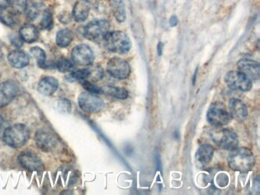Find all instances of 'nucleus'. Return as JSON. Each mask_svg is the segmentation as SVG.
<instances>
[{
	"label": "nucleus",
	"instance_id": "nucleus-1",
	"mask_svg": "<svg viewBox=\"0 0 260 195\" xmlns=\"http://www.w3.org/2000/svg\"><path fill=\"white\" fill-rule=\"evenodd\" d=\"M228 163L234 171L248 173L255 166V156L248 148L236 147L230 153Z\"/></svg>",
	"mask_w": 260,
	"mask_h": 195
},
{
	"label": "nucleus",
	"instance_id": "nucleus-2",
	"mask_svg": "<svg viewBox=\"0 0 260 195\" xmlns=\"http://www.w3.org/2000/svg\"><path fill=\"white\" fill-rule=\"evenodd\" d=\"M31 131L26 125L16 123L4 130L3 141L12 148H21L28 143Z\"/></svg>",
	"mask_w": 260,
	"mask_h": 195
},
{
	"label": "nucleus",
	"instance_id": "nucleus-3",
	"mask_svg": "<svg viewBox=\"0 0 260 195\" xmlns=\"http://www.w3.org/2000/svg\"><path fill=\"white\" fill-rule=\"evenodd\" d=\"M103 42L105 49L112 53L124 54L131 48V40L124 31H109L104 38Z\"/></svg>",
	"mask_w": 260,
	"mask_h": 195
},
{
	"label": "nucleus",
	"instance_id": "nucleus-4",
	"mask_svg": "<svg viewBox=\"0 0 260 195\" xmlns=\"http://www.w3.org/2000/svg\"><path fill=\"white\" fill-rule=\"evenodd\" d=\"M210 137L217 146L226 150L235 149L239 144L236 133L229 129L216 127L211 130Z\"/></svg>",
	"mask_w": 260,
	"mask_h": 195
},
{
	"label": "nucleus",
	"instance_id": "nucleus-5",
	"mask_svg": "<svg viewBox=\"0 0 260 195\" xmlns=\"http://www.w3.org/2000/svg\"><path fill=\"white\" fill-rule=\"evenodd\" d=\"M207 120L212 126L224 127L231 123L232 118L224 104L220 101L212 103L207 113Z\"/></svg>",
	"mask_w": 260,
	"mask_h": 195
},
{
	"label": "nucleus",
	"instance_id": "nucleus-6",
	"mask_svg": "<svg viewBox=\"0 0 260 195\" xmlns=\"http://www.w3.org/2000/svg\"><path fill=\"white\" fill-rule=\"evenodd\" d=\"M226 84L234 91L248 92L252 89L253 82L250 78L239 71H232L226 74Z\"/></svg>",
	"mask_w": 260,
	"mask_h": 195
},
{
	"label": "nucleus",
	"instance_id": "nucleus-7",
	"mask_svg": "<svg viewBox=\"0 0 260 195\" xmlns=\"http://www.w3.org/2000/svg\"><path fill=\"white\" fill-rule=\"evenodd\" d=\"M110 25L108 21L95 20L89 23L83 30V35L91 41H103L105 35L109 32Z\"/></svg>",
	"mask_w": 260,
	"mask_h": 195
},
{
	"label": "nucleus",
	"instance_id": "nucleus-8",
	"mask_svg": "<svg viewBox=\"0 0 260 195\" xmlns=\"http://www.w3.org/2000/svg\"><path fill=\"white\" fill-rule=\"evenodd\" d=\"M78 104L79 108L87 113H98L105 107V102L102 98L88 92L79 95Z\"/></svg>",
	"mask_w": 260,
	"mask_h": 195
},
{
	"label": "nucleus",
	"instance_id": "nucleus-9",
	"mask_svg": "<svg viewBox=\"0 0 260 195\" xmlns=\"http://www.w3.org/2000/svg\"><path fill=\"white\" fill-rule=\"evenodd\" d=\"M35 141L37 146L45 152L54 151L58 145L57 136L50 130L42 128L37 130L35 135Z\"/></svg>",
	"mask_w": 260,
	"mask_h": 195
},
{
	"label": "nucleus",
	"instance_id": "nucleus-10",
	"mask_svg": "<svg viewBox=\"0 0 260 195\" xmlns=\"http://www.w3.org/2000/svg\"><path fill=\"white\" fill-rule=\"evenodd\" d=\"M106 71L113 78L118 79H125L131 73L129 64L124 59L113 57L108 62Z\"/></svg>",
	"mask_w": 260,
	"mask_h": 195
},
{
	"label": "nucleus",
	"instance_id": "nucleus-11",
	"mask_svg": "<svg viewBox=\"0 0 260 195\" xmlns=\"http://www.w3.org/2000/svg\"><path fill=\"white\" fill-rule=\"evenodd\" d=\"M72 60L75 64L81 67H87L93 64L95 56L91 48L88 45H79L72 48L71 52Z\"/></svg>",
	"mask_w": 260,
	"mask_h": 195
},
{
	"label": "nucleus",
	"instance_id": "nucleus-12",
	"mask_svg": "<svg viewBox=\"0 0 260 195\" xmlns=\"http://www.w3.org/2000/svg\"><path fill=\"white\" fill-rule=\"evenodd\" d=\"M20 92L19 85L15 81L9 80L0 84V108L10 104Z\"/></svg>",
	"mask_w": 260,
	"mask_h": 195
},
{
	"label": "nucleus",
	"instance_id": "nucleus-13",
	"mask_svg": "<svg viewBox=\"0 0 260 195\" xmlns=\"http://www.w3.org/2000/svg\"><path fill=\"white\" fill-rule=\"evenodd\" d=\"M19 163L23 168L30 171H42L44 170V163L38 155L31 151H24L18 157Z\"/></svg>",
	"mask_w": 260,
	"mask_h": 195
},
{
	"label": "nucleus",
	"instance_id": "nucleus-14",
	"mask_svg": "<svg viewBox=\"0 0 260 195\" xmlns=\"http://www.w3.org/2000/svg\"><path fill=\"white\" fill-rule=\"evenodd\" d=\"M239 72L246 75L251 80H259L260 76V67L258 62L250 59H242L237 63Z\"/></svg>",
	"mask_w": 260,
	"mask_h": 195
},
{
	"label": "nucleus",
	"instance_id": "nucleus-15",
	"mask_svg": "<svg viewBox=\"0 0 260 195\" xmlns=\"http://www.w3.org/2000/svg\"><path fill=\"white\" fill-rule=\"evenodd\" d=\"M228 111L231 118L238 122H243L248 116V110L246 104L238 98H231L228 104Z\"/></svg>",
	"mask_w": 260,
	"mask_h": 195
},
{
	"label": "nucleus",
	"instance_id": "nucleus-16",
	"mask_svg": "<svg viewBox=\"0 0 260 195\" xmlns=\"http://www.w3.org/2000/svg\"><path fill=\"white\" fill-rule=\"evenodd\" d=\"M214 148L210 144H203L198 148L195 153V164L198 168H205L212 162L214 156Z\"/></svg>",
	"mask_w": 260,
	"mask_h": 195
},
{
	"label": "nucleus",
	"instance_id": "nucleus-17",
	"mask_svg": "<svg viewBox=\"0 0 260 195\" xmlns=\"http://www.w3.org/2000/svg\"><path fill=\"white\" fill-rule=\"evenodd\" d=\"M8 61L11 67L15 69H23L29 64L30 58L23 50H12L7 56Z\"/></svg>",
	"mask_w": 260,
	"mask_h": 195
},
{
	"label": "nucleus",
	"instance_id": "nucleus-18",
	"mask_svg": "<svg viewBox=\"0 0 260 195\" xmlns=\"http://www.w3.org/2000/svg\"><path fill=\"white\" fill-rule=\"evenodd\" d=\"M58 80L54 76H45L38 82V89L41 94L50 96L58 89Z\"/></svg>",
	"mask_w": 260,
	"mask_h": 195
},
{
	"label": "nucleus",
	"instance_id": "nucleus-19",
	"mask_svg": "<svg viewBox=\"0 0 260 195\" xmlns=\"http://www.w3.org/2000/svg\"><path fill=\"white\" fill-rule=\"evenodd\" d=\"M89 14H90L89 2L85 0H79L76 2L72 10V16L76 22L83 23L88 18Z\"/></svg>",
	"mask_w": 260,
	"mask_h": 195
},
{
	"label": "nucleus",
	"instance_id": "nucleus-20",
	"mask_svg": "<svg viewBox=\"0 0 260 195\" xmlns=\"http://www.w3.org/2000/svg\"><path fill=\"white\" fill-rule=\"evenodd\" d=\"M19 37L25 43H34L38 41L39 32L38 28L33 24H25L19 30Z\"/></svg>",
	"mask_w": 260,
	"mask_h": 195
},
{
	"label": "nucleus",
	"instance_id": "nucleus-21",
	"mask_svg": "<svg viewBox=\"0 0 260 195\" xmlns=\"http://www.w3.org/2000/svg\"><path fill=\"white\" fill-rule=\"evenodd\" d=\"M0 22L5 25L13 27L19 23L18 14L13 12L12 9H2V12H0Z\"/></svg>",
	"mask_w": 260,
	"mask_h": 195
},
{
	"label": "nucleus",
	"instance_id": "nucleus-22",
	"mask_svg": "<svg viewBox=\"0 0 260 195\" xmlns=\"http://www.w3.org/2000/svg\"><path fill=\"white\" fill-rule=\"evenodd\" d=\"M73 40V34L69 29L60 30L56 35V43L60 48H67Z\"/></svg>",
	"mask_w": 260,
	"mask_h": 195
},
{
	"label": "nucleus",
	"instance_id": "nucleus-23",
	"mask_svg": "<svg viewBox=\"0 0 260 195\" xmlns=\"http://www.w3.org/2000/svg\"><path fill=\"white\" fill-rule=\"evenodd\" d=\"M102 89H103V93L112 97L116 98L118 99H126L129 96L128 90L124 88L106 86L102 88Z\"/></svg>",
	"mask_w": 260,
	"mask_h": 195
},
{
	"label": "nucleus",
	"instance_id": "nucleus-24",
	"mask_svg": "<svg viewBox=\"0 0 260 195\" xmlns=\"http://www.w3.org/2000/svg\"><path fill=\"white\" fill-rule=\"evenodd\" d=\"M113 14L118 23H123L126 19L124 0H112Z\"/></svg>",
	"mask_w": 260,
	"mask_h": 195
},
{
	"label": "nucleus",
	"instance_id": "nucleus-25",
	"mask_svg": "<svg viewBox=\"0 0 260 195\" xmlns=\"http://www.w3.org/2000/svg\"><path fill=\"white\" fill-rule=\"evenodd\" d=\"M30 53L33 58L36 60L37 64L41 68H44L45 67V62H46V53L45 50L39 47H33L30 50Z\"/></svg>",
	"mask_w": 260,
	"mask_h": 195
},
{
	"label": "nucleus",
	"instance_id": "nucleus-26",
	"mask_svg": "<svg viewBox=\"0 0 260 195\" xmlns=\"http://www.w3.org/2000/svg\"><path fill=\"white\" fill-rule=\"evenodd\" d=\"M74 63L70 60L68 58L59 59L56 63V67L57 70L63 73H67L71 72V71L74 70Z\"/></svg>",
	"mask_w": 260,
	"mask_h": 195
},
{
	"label": "nucleus",
	"instance_id": "nucleus-27",
	"mask_svg": "<svg viewBox=\"0 0 260 195\" xmlns=\"http://www.w3.org/2000/svg\"><path fill=\"white\" fill-rule=\"evenodd\" d=\"M53 23H54V20H53L51 12L48 9H46L44 12L43 16H42V20L40 23V26L42 29L49 30L53 26Z\"/></svg>",
	"mask_w": 260,
	"mask_h": 195
},
{
	"label": "nucleus",
	"instance_id": "nucleus-28",
	"mask_svg": "<svg viewBox=\"0 0 260 195\" xmlns=\"http://www.w3.org/2000/svg\"><path fill=\"white\" fill-rule=\"evenodd\" d=\"M90 75L89 68L80 69L77 71H72L69 77L73 81L87 80Z\"/></svg>",
	"mask_w": 260,
	"mask_h": 195
},
{
	"label": "nucleus",
	"instance_id": "nucleus-29",
	"mask_svg": "<svg viewBox=\"0 0 260 195\" xmlns=\"http://www.w3.org/2000/svg\"><path fill=\"white\" fill-rule=\"evenodd\" d=\"M10 6L12 10L19 15L25 12L28 3L27 0H10Z\"/></svg>",
	"mask_w": 260,
	"mask_h": 195
},
{
	"label": "nucleus",
	"instance_id": "nucleus-30",
	"mask_svg": "<svg viewBox=\"0 0 260 195\" xmlns=\"http://www.w3.org/2000/svg\"><path fill=\"white\" fill-rule=\"evenodd\" d=\"M90 71V75H89V80L95 82L101 80L103 77V70L99 67H89ZM87 79V80H88Z\"/></svg>",
	"mask_w": 260,
	"mask_h": 195
},
{
	"label": "nucleus",
	"instance_id": "nucleus-31",
	"mask_svg": "<svg viewBox=\"0 0 260 195\" xmlns=\"http://www.w3.org/2000/svg\"><path fill=\"white\" fill-rule=\"evenodd\" d=\"M81 84L85 90L88 93L93 94L100 95L103 94V89L102 88L98 87L96 85L94 84L93 82L90 80L81 81Z\"/></svg>",
	"mask_w": 260,
	"mask_h": 195
},
{
	"label": "nucleus",
	"instance_id": "nucleus-32",
	"mask_svg": "<svg viewBox=\"0 0 260 195\" xmlns=\"http://www.w3.org/2000/svg\"><path fill=\"white\" fill-rule=\"evenodd\" d=\"M26 11H27V16H28V19L34 20L39 16L40 12H41V6H40L39 4H33L31 6L27 7Z\"/></svg>",
	"mask_w": 260,
	"mask_h": 195
},
{
	"label": "nucleus",
	"instance_id": "nucleus-33",
	"mask_svg": "<svg viewBox=\"0 0 260 195\" xmlns=\"http://www.w3.org/2000/svg\"><path fill=\"white\" fill-rule=\"evenodd\" d=\"M57 108L58 111L64 113H70L71 111V103L69 100L63 98L57 102Z\"/></svg>",
	"mask_w": 260,
	"mask_h": 195
},
{
	"label": "nucleus",
	"instance_id": "nucleus-34",
	"mask_svg": "<svg viewBox=\"0 0 260 195\" xmlns=\"http://www.w3.org/2000/svg\"><path fill=\"white\" fill-rule=\"evenodd\" d=\"M10 6V0H0V9H7Z\"/></svg>",
	"mask_w": 260,
	"mask_h": 195
},
{
	"label": "nucleus",
	"instance_id": "nucleus-35",
	"mask_svg": "<svg viewBox=\"0 0 260 195\" xmlns=\"http://www.w3.org/2000/svg\"><path fill=\"white\" fill-rule=\"evenodd\" d=\"M178 23H179V20L176 16H171L170 19H169V24H170L171 27H175V26L177 25Z\"/></svg>",
	"mask_w": 260,
	"mask_h": 195
},
{
	"label": "nucleus",
	"instance_id": "nucleus-36",
	"mask_svg": "<svg viewBox=\"0 0 260 195\" xmlns=\"http://www.w3.org/2000/svg\"><path fill=\"white\" fill-rule=\"evenodd\" d=\"M163 48H164V45H163L162 42H160L159 45H157V53H158L159 56L162 55Z\"/></svg>",
	"mask_w": 260,
	"mask_h": 195
},
{
	"label": "nucleus",
	"instance_id": "nucleus-37",
	"mask_svg": "<svg viewBox=\"0 0 260 195\" xmlns=\"http://www.w3.org/2000/svg\"><path fill=\"white\" fill-rule=\"evenodd\" d=\"M197 72H198V69H197L196 71H195V76H194V78H193V84H195V80H196L195 79H196Z\"/></svg>",
	"mask_w": 260,
	"mask_h": 195
},
{
	"label": "nucleus",
	"instance_id": "nucleus-38",
	"mask_svg": "<svg viewBox=\"0 0 260 195\" xmlns=\"http://www.w3.org/2000/svg\"><path fill=\"white\" fill-rule=\"evenodd\" d=\"M87 2H90V3H95L98 0H85Z\"/></svg>",
	"mask_w": 260,
	"mask_h": 195
},
{
	"label": "nucleus",
	"instance_id": "nucleus-39",
	"mask_svg": "<svg viewBox=\"0 0 260 195\" xmlns=\"http://www.w3.org/2000/svg\"><path fill=\"white\" fill-rule=\"evenodd\" d=\"M2 123H3V118H2V117L0 115V128L2 127Z\"/></svg>",
	"mask_w": 260,
	"mask_h": 195
},
{
	"label": "nucleus",
	"instance_id": "nucleus-40",
	"mask_svg": "<svg viewBox=\"0 0 260 195\" xmlns=\"http://www.w3.org/2000/svg\"><path fill=\"white\" fill-rule=\"evenodd\" d=\"M0 77H1V75H0Z\"/></svg>",
	"mask_w": 260,
	"mask_h": 195
}]
</instances>
